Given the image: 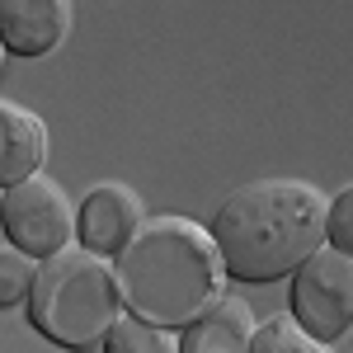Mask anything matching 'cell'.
Returning a JSON list of instances; mask_svg holds the SVG:
<instances>
[{"label":"cell","instance_id":"obj_13","mask_svg":"<svg viewBox=\"0 0 353 353\" xmlns=\"http://www.w3.org/2000/svg\"><path fill=\"white\" fill-rule=\"evenodd\" d=\"M353 189H339L334 198L325 203V245L330 250H344L349 254L353 245Z\"/></svg>","mask_w":353,"mask_h":353},{"label":"cell","instance_id":"obj_11","mask_svg":"<svg viewBox=\"0 0 353 353\" xmlns=\"http://www.w3.org/2000/svg\"><path fill=\"white\" fill-rule=\"evenodd\" d=\"M250 353H330V344L311 339L292 316H273V321H264V325H254Z\"/></svg>","mask_w":353,"mask_h":353},{"label":"cell","instance_id":"obj_6","mask_svg":"<svg viewBox=\"0 0 353 353\" xmlns=\"http://www.w3.org/2000/svg\"><path fill=\"white\" fill-rule=\"evenodd\" d=\"M141 221H146L141 198L128 184H94L76 208V236H81V250L109 259V254H123V245L137 236Z\"/></svg>","mask_w":353,"mask_h":353},{"label":"cell","instance_id":"obj_9","mask_svg":"<svg viewBox=\"0 0 353 353\" xmlns=\"http://www.w3.org/2000/svg\"><path fill=\"white\" fill-rule=\"evenodd\" d=\"M48 161V128L43 118L14 99H0V189L38 174Z\"/></svg>","mask_w":353,"mask_h":353},{"label":"cell","instance_id":"obj_2","mask_svg":"<svg viewBox=\"0 0 353 353\" xmlns=\"http://www.w3.org/2000/svg\"><path fill=\"white\" fill-rule=\"evenodd\" d=\"M123 306L161 330H184L226 292L221 254L193 217H146L118 254Z\"/></svg>","mask_w":353,"mask_h":353},{"label":"cell","instance_id":"obj_7","mask_svg":"<svg viewBox=\"0 0 353 353\" xmlns=\"http://www.w3.org/2000/svg\"><path fill=\"white\" fill-rule=\"evenodd\" d=\"M71 33V0H0V52L48 57Z\"/></svg>","mask_w":353,"mask_h":353},{"label":"cell","instance_id":"obj_1","mask_svg":"<svg viewBox=\"0 0 353 353\" xmlns=\"http://www.w3.org/2000/svg\"><path fill=\"white\" fill-rule=\"evenodd\" d=\"M221 273L236 283H278L325 245V193L306 179H254L231 189L208 221Z\"/></svg>","mask_w":353,"mask_h":353},{"label":"cell","instance_id":"obj_3","mask_svg":"<svg viewBox=\"0 0 353 353\" xmlns=\"http://www.w3.org/2000/svg\"><path fill=\"white\" fill-rule=\"evenodd\" d=\"M24 306L28 325L43 339H52L57 349L90 353L99 349L104 330L123 316V292L109 259L66 245L61 254H48L38 264Z\"/></svg>","mask_w":353,"mask_h":353},{"label":"cell","instance_id":"obj_4","mask_svg":"<svg viewBox=\"0 0 353 353\" xmlns=\"http://www.w3.org/2000/svg\"><path fill=\"white\" fill-rule=\"evenodd\" d=\"M0 226L19 254L48 259V254H61L76 236V203L66 198L57 179L38 170L19 184L0 189Z\"/></svg>","mask_w":353,"mask_h":353},{"label":"cell","instance_id":"obj_12","mask_svg":"<svg viewBox=\"0 0 353 353\" xmlns=\"http://www.w3.org/2000/svg\"><path fill=\"white\" fill-rule=\"evenodd\" d=\"M33 273H38V264H33L28 254H19L14 245L0 250V311H5V306H19V301L28 297Z\"/></svg>","mask_w":353,"mask_h":353},{"label":"cell","instance_id":"obj_8","mask_svg":"<svg viewBox=\"0 0 353 353\" xmlns=\"http://www.w3.org/2000/svg\"><path fill=\"white\" fill-rule=\"evenodd\" d=\"M250 339H254V311H250V301L221 292L198 321L184 325L179 353H250Z\"/></svg>","mask_w":353,"mask_h":353},{"label":"cell","instance_id":"obj_10","mask_svg":"<svg viewBox=\"0 0 353 353\" xmlns=\"http://www.w3.org/2000/svg\"><path fill=\"white\" fill-rule=\"evenodd\" d=\"M99 349L104 353H179V339H174V330H161V325H151V321H141V316L128 311V316H118L104 330Z\"/></svg>","mask_w":353,"mask_h":353},{"label":"cell","instance_id":"obj_5","mask_svg":"<svg viewBox=\"0 0 353 353\" xmlns=\"http://www.w3.org/2000/svg\"><path fill=\"white\" fill-rule=\"evenodd\" d=\"M292 278V321L321 344H339L353 330V259L344 250H311Z\"/></svg>","mask_w":353,"mask_h":353}]
</instances>
